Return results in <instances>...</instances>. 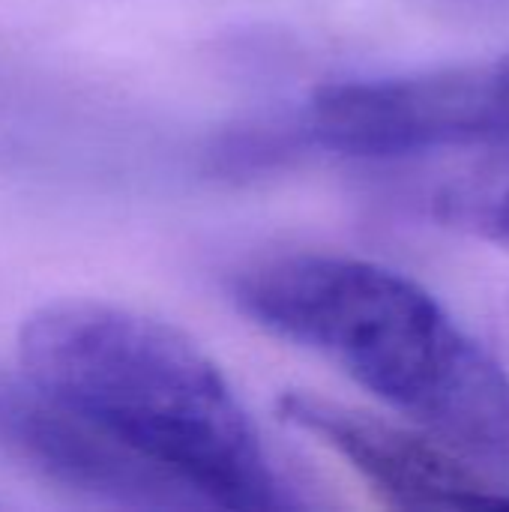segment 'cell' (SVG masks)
Segmentation results:
<instances>
[{
    "instance_id": "obj_6",
    "label": "cell",
    "mask_w": 509,
    "mask_h": 512,
    "mask_svg": "<svg viewBox=\"0 0 509 512\" xmlns=\"http://www.w3.org/2000/svg\"><path fill=\"white\" fill-rule=\"evenodd\" d=\"M432 213L444 228L509 255V141L441 183Z\"/></svg>"
},
{
    "instance_id": "obj_3",
    "label": "cell",
    "mask_w": 509,
    "mask_h": 512,
    "mask_svg": "<svg viewBox=\"0 0 509 512\" xmlns=\"http://www.w3.org/2000/svg\"><path fill=\"white\" fill-rule=\"evenodd\" d=\"M297 135L306 144L357 159L507 144L509 54L327 84L312 93Z\"/></svg>"
},
{
    "instance_id": "obj_5",
    "label": "cell",
    "mask_w": 509,
    "mask_h": 512,
    "mask_svg": "<svg viewBox=\"0 0 509 512\" xmlns=\"http://www.w3.org/2000/svg\"><path fill=\"white\" fill-rule=\"evenodd\" d=\"M0 441L45 477L99 501L141 510L204 507L183 483L33 387L0 381Z\"/></svg>"
},
{
    "instance_id": "obj_2",
    "label": "cell",
    "mask_w": 509,
    "mask_h": 512,
    "mask_svg": "<svg viewBox=\"0 0 509 512\" xmlns=\"http://www.w3.org/2000/svg\"><path fill=\"white\" fill-rule=\"evenodd\" d=\"M231 297L420 429L509 462V375L414 279L351 255L300 252L252 264Z\"/></svg>"
},
{
    "instance_id": "obj_7",
    "label": "cell",
    "mask_w": 509,
    "mask_h": 512,
    "mask_svg": "<svg viewBox=\"0 0 509 512\" xmlns=\"http://www.w3.org/2000/svg\"><path fill=\"white\" fill-rule=\"evenodd\" d=\"M471 3V0H468ZM474 3H495V0H474Z\"/></svg>"
},
{
    "instance_id": "obj_1",
    "label": "cell",
    "mask_w": 509,
    "mask_h": 512,
    "mask_svg": "<svg viewBox=\"0 0 509 512\" xmlns=\"http://www.w3.org/2000/svg\"><path fill=\"white\" fill-rule=\"evenodd\" d=\"M18 363L33 390L183 483L204 507L303 504L219 366L165 321L93 300L48 303L24 318Z\"/></svg>"
},
{
    "instance_id": "obj_4",
    "label": "cell",
    "mask_w": 509,
    "mask_h": 512,
    "mask_svg": "<svg viewBox=\"0 0 509 512\" xmlns=\"http://www.w3.org/2000/svg\"><path fill=\"white\" fill-rule=\"evenodd\" d=\"M279 414L330 447L390 507L399 510H509V489L474 468L438 435L330 402L282 393Z\"/></svg>"
}]
</instances>
